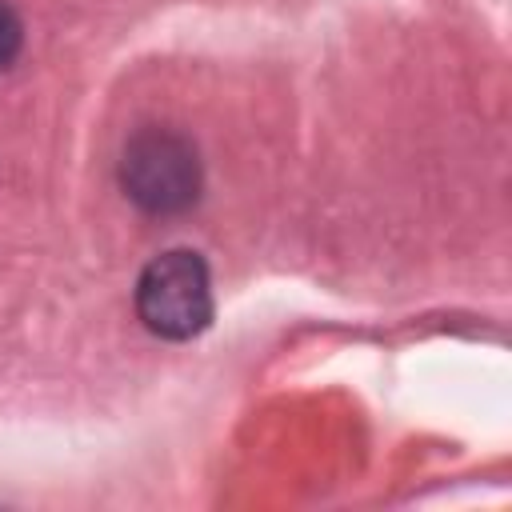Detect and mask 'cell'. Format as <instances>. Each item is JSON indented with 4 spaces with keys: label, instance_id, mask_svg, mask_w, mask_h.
I'll return each instance as SVG.
<instances>
[{
    "label": "cell",
    "instance_id": "3957f363",
    "mask_svg": "<svg viewBox=\"0 0 512 512\" xmlns=\"http://www.w3.org/2000/svg\"><path fill=\"white\" fill-rule=\"evenodd\" d=\"M20 44H24V24H20V16L0 0V68H8V64L20 56Z\"/></svg>",
    "mask_w": 512,
    "mask_h": 512
},
{
    "label": "cell",
    "instance_id": "7a4b0ae2",
    "mask_svg": "<svg viewBox=\"0 0 512 512\" xmlns=\"http://www.w3.org/2000/svg\"><path fill=\"white\" fill-rule=\"evenodd\" d=\"M136 316L160 340H192L212 320V276L204 256L172 248L136 280Z\"/></svg>",
    "mask_w": 512,
    "mask_h": 512
},
{
    "label": "cell",
    "instance_id": "6da1fadb",
    "mask_svg": "<svg viewBox=\"0 0 512 512\" xmlns=\"http://www.w3.org/2000/svg\"><path fill=\"white\" fill-rule=\"evenodd\" d=\"M120 188L152 216L188 212L204 188L196 144L172 128H140L120 152Z\"/></svg>",
    "mask_w": 512,
    "mask_h": 512
}]
</instances>
